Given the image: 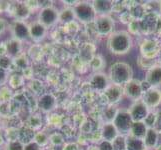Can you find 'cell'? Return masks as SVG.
<instances>
[{
	"label": "cell",
	"mask_w": 161,
	"mask_h": 150,
	"mask_svg": "<svg viewBox=\"0 0 161 150\" xmlns=\"http://www.w3.org/2000/svg\"><path fill=\"white\" fill-rule=\"evenodd\" d=\"M132 36L128 31H115L109 35L107 40V48L115 55H124L129 52L132 47Z\"/></svg>",
	"instance_id": "6da1fadb"
},
{
	"label": "cell",
	"mask_w": 161,
	"mask_h": 150,
	"mask_svg": "<svg viewBox=\"0 0 161 150\" xmlns=\"http://www.w3.org/2000/svg\"><path fill=\"white\" fill-rule=\"evenodd\" d=\"M108 77L112 84L124 86L133 79V69L128 63L117 61L110 66Z\"/></svg>",
	"instance_id": "7a4b0ae2"
},
{
	"label": "cell",
	"mask_w": 161,
	"mask_h": 150,
	"mask_svg": "<svg viewBox=\"0 0 161 150\" xmlns=\"http://www.w3.org/2000/svg\"><path fill=\"white\" fill-rule=\"evenodd\" d=\"M75 18L82 23H89L96 19L97 15L93 9L92 3L86 1H79L73 7Z\"/></svg>",
	"instance_id": "3957f363"
},
{
	"label": "cell",
	"mask_w": 161,
	"mask_h": 150,
	"mask_svg": "<svg viewBox=\"0 0 161 150\" xmlns=\"http://www.w3.org/2000/svg\"><path fill=\"white\" fill-rule=\"evenodd\" d=\"M113 124L117 128L120 135H129L133 121L128 110H119L113 121Z\"/></svg>",
	"instance_id": "277c9868"
},
{
	"label": "cell",
	"mask_w": 161,
	"mask_h": 150,
	"mask_svg": "<svg viewBox=\"0 0 161 150\" xmlns=\"http://www.w3.org/2000/svg\"><path fill=\"white\" fill-rule=\"evenodd\" d=\"M9 29L11 32V37L15 38L21 42L30 39L29 37V24L26 21L13 20L10 24Z\"/></svg>",
	"instance_id": "5b68a950"
},
{
	"label": "cell",
	"mask_w": 161,
	"mask_h": 150,
	"mask_svg": "<svg viewBox=\"0 0 161 150\" xmlns=\"http://www.w3.org/2000/svg\"><path fill=\"white\" fill-rule=\"evenodd\" d=\"M38 21L47 28L55 25L59 21V11L53 6H49L40 9L38 13Z\"/></svg>",
	"instance_id": "8992f818"
},
{
	"label": "cell",
	"mask_w": 161,
	"mask_h": 150,
	"mask_svg": "<svg viewBox=\"0 0 161 150\" xmlns=\"http://www.w3.org/2000/svg\"><path fill=\"white\" fill-rule=\"evenodd\" d=\"M94 25H95V30L98 35L100 36H108L113 33L114 29V20L107 16H97L94 20Z\"/></svg>",
	"instance_id": "52a82bcc"
},
{
	"label": "cell",
	"mask_w": 161,
	"mask_h": 150,
	"mask_svg": "<svg viewBox=\"0 0 161 150\" xmlns=\"http://www.w3.org/2000/svg\"><path fill=\"white\" fill-rule=\"evenodd\" d=\"M9 14L14 20L26 21L30 17L31 10L26 5L25 1H17L11 3L9 8Z\"/></svg>",
	"instance_id": "ba28073f"
},
{
	"label": "cell",
	"mask_w": 161,
	"mask_h": 150,
	"mask_svg": "<svg viewBox=\"0 0 161 150\" xmlns=\"http://www.w3.org/2000/svg\"><path fill=\"white\" fill-rule=\"evenodd\" d=\"M124 95L123 86L110 83V85L102 92V96L105 98V102L109 105H116Z\"/></svg>",
	"instance_id": "9c48e42d"
},
{
	"label": "cell",
	"mask_w": 161,
	"mask_h": 150,
	"mask_svg": "<svg viewBox=\"0 0 161 150\" xmlns=\"http://www.w3.org/2000/svg\"><path fill=\"white\" fill-rule=\"evenodd\" d=\"M123 89H124V95L127 98L133 100L134 102L138 101V100H141L143 95V89H142V83L140 80L133 78L123 86Z\"/></svg>",
	"instance_id": "30bf717a"
},
{
	"label": "cell",
	"mask_w": 161,
	"mask_h": 150,
	"mask_svg": "<svg viewBox=\"0 0 161 150\" xmlns=\"http://www.w3.org/2000/svg\"><path fill=\"white\" fill-rule=\"evenodd\" d=\"M150 111L151 110L142 102V100H138V101L133 102V104L128 109V112L133 122L144 121V119L146 118V116Z\"/></svg>",
	"instance_id": "8fae6325"
},
{
	"label": "cell",
	"mask_w": 161,
	"mask_h": 150,
	"mask_svg": "<svg viewBox=\"0 0 161 150\" xmlns=\"http://www.w3.org/2000/svg\"><path fill=\"white\" fill-rule=\"evenodd\" d=\"M141 100L150 110L156 108L161 104V90L158 88L151 87L150 89L143 93Z\"/></svg>",
	"instance_id": "7c38bea8"
},
{
	"label": "cell",
	"mask_w": 161,
	"mask_h": 150,
	"mask_svg": "<svg viewBox=\"0 0 161 150\" xmlns=\"http://www.w3.org/2000/svg\"><path fill=\"white\" fill-rule=\"evenodd\" d=\"M37 106L42 112L50 113L57 106V99L52 93H43L37 100Z\"/></svg>",
	"instance_id": "4fadbf2b"
},
{
	"label": "cell",
	"mask_w": 161,
	"mask_h": 150,
	"mask_svg": "<svg viewBox=\"0 0 161 150\" xmlns=\"http://www.w3.org/2000/svg\"><path fill=\"white\" fill-rule=\"evenodd\" d=\"M28 24H29V37L31 40L39 42L45 38L48 30L46 26H44L38 20L30 22Z\"/></svg>",
	"instance_id": "5bb4252c"
},
{
	"label": "cell",
	"mask_w": 161,
	"mask_h": 150,
	"mask_svg": "<svg viewBox=\"0 0 161 150\" xmlns=\"http://www.w3.org/2000/svg\"><path fill=\"white\" fill-rule=\"evenodd\" d=\"M89 84L95 91L102 93L110 85V80L108 75L101 72H95L91 77Z\"/></svg>",
	"instance_id": "9a60e30c"
},
{
	"label": "cell",
	"mask_w": 161,
	"mask_h": 150,
	"mask_svg": "<svg viewBox=\"0 0 161 150\" xmlns=\"http://www.w3.org/2000/svg\"><path fill=\"white\" fill-rule=\"evenodd\" d=\"M140 51L141 56L149 59H155V57L159 54L158 43L153 39L144 40L140 45Z\"/></svg>",
	"instance_id": "2e32d148"
},
{
	"label": "cell",
	"mask_w": 161,
	"mask_h": 150,
	"mask_svg": "<svg viewBox=\"0 0 161 150\" xmlns=\"http://www.w3.org/2000/svg\"><path fill=\"white\" fill-rule=\"evenodd\" d=\"M92 6L97 16H107L113 11L114 4L110 0H94Z\"/></svg>",
	"instance_id": "e0dca14e"
},
{
	"label": "cell",
	"mask_w": 161,
	"mask_h": 150,
	"mask_svg": "<svg viewBox=\"0 0 161 150\" xmlns=\"http://www.w3.org/2000/svg\"><path fill=\"white\" fill-rule=\"evenodd\" d=\"M100 132H101L102 140L108 142L114 141L120 135L117 128L113 124V122H106V123H104L101 127Z\"/></svg>",
	"instance_id": "ac0fdd59"
},
{
	"label": "cell",
	"mask_w": 161,
	"mask_h": 150,
	"mask_svg": "<svg viewBox=\"0 0 161 150\" xmlns=\"http://www.w3.org/2000/svg\"><path fill=\"white\" fill-rule=\"evenodd\" d=\"M145 81H147L151 87L158 88L161 86V65H155L146 72Z\"/></svg>",
	"instance_id": "d6986e66"
},
{
	"label": "cell",
	"mask_w": 161,
	"mask_h": 150,
	"mask_svg": "<svg viewBox=\"0 0 161 150\" xmlns=\"http://www.w3.org/2000/svg\"><path fill=\"white\" fill-rule=\"evenodd\" d=\"M6 45H7V56H9L10 58L14 59L22 54L23 46H22L21 41L11 37L6 41Z\"/></svg>",
	"instance_id": "ffe728a7"
},
{
	"label": "cell",
	"mask_w": 161,
	"mask_h": 150,
	"mask_svg": "<svg viewBox=\"0 0 161 150\" xmlns=\"http://www.w3.org/2000/svg\"><path fill=\"white\" fill-rule=\"evenodd\" d=\"M159 133L154 128H148L145 137L143 138L146 149H155L158 145Z\"/></svg>",
	"instance_id": "44dd1931"
},
{
	"label": "cell",
	"mask_w": 161,
	"mask_h": 150,
	"mask_svg": "<svg viewBox=\"0 0 161 150\" xmlns=\"http://www.w3.org/2000/svg\"><path fill=\"white\" fill-rule=\"evenodd\" d=\"M25 78L23 75L21 74V72H11L8 80V86L12 90H17L20 89L21 87H23L25 85Z\"/></svg>",
	"instance_id": "7402d4cb"
},
{
	"label": "cell",
	"mask_w": 161,
	"mask_h": 150,
	"mask_svg": "<svg viewBox=\"0 0 161 150\" xmlns=\"http://www.w3.org/2000/svg\"><path fill=\"white\" fill-rule=\"evenodd\" d=\"M147 130H148V127L145 125V123H144L143 121L133 122L129 135H131L133 137H136V138H139V139H143L146 135Z\"/></svg>",
	"instance_id": "603a6c76"
},
{
	"label": "cell",
	"mask_w": 161,
	"mask_h": 150,
	"mask_svg": "<svg viewBox=\"0 0 161 150\" xmlns=\"http://www.w3.org/2000/svg\"><path fill=\"white\" fill-rule=\"evenodd\" d=\"M126 150H146L143 139L133 137L131 135L126 136Z\"/></svg>",
	"instance_id": "cb8c5ba5"
},
{
	"label": "cell",
	"mask_w": 161,
	"mask_h": 150,
	"mask_svg": "<svg viewBox=\"0 0 161 150\" xmlns=\"http://www.w3.org/2000/svg\"><path fill=\"white\" fill-rule=\"evenodd\" d=\"M34 135H35V131L30 129L29 127L25 126L22 127V128H19V140L22 141L24 144L33 141Z\"/></svg>",
	"instance_id": "d4e9b609"
},
{
	"label": "cell",
	"mask_w": 161,
	"mask_h": 150,
	"mask_svg": "<svg viewBox=\"0 0 161 150\" xmlns=\"http://www.w3.org/2000/svg\"><path fill=\"white\" fill-rule=\"evenodd\" d=\"M75 18V13L73 8L68 7L65 8L62 11H59V21L63 22L65 24H68L70 22H73Z\"/></svg>",
	"instance_id": "484cf974"
},
{
	"label": "cell",
	"mask_w": 161,
	"mask_h": 150,
	"mask_svg": "<svg viewBox=\"0 0 161 150\" xmlns=\"http://www.w3.org/2000/svg\"><path fill=\"white\" fill-rule=\"evenodd\" d=\"M33 141H35L38 145L42 148L46 147L49 144V134L46 133L45 131H41V130L37 131V132H35Z\"/></svg>",
	"instance_id": "4316f807"
},
{
	"label": "cell",
	"mask_w": 161,
	"mask_h": 150,
	"mask_svg": "<svg viewBox=\"0 0 161 150\" xmlns=\"http://www.w3.org/2000/svg\"><path fill=\"white\" fill-rule=\"evenodd\" d=\"M14 97V91L8 85L0 87V102H11Z\"/></svg>",
	"instance_id": "83f0119b"
},
{
	"label": "cell",
	"mask_w": 161,
	"mask_h": 150,
	"mask_svg": "<svg viewBox=\"0 0 161 150\" xmlns=\"http://www.w3.org/2000/svg\"><path fill=\"white\" fill-rule=\"evenodd\" d=\"M27 127H29L30 129L33 131H39V129L42 127V118L41 116L37 115V114H33L28 118V125Z\"/></svg>",
	"instance_id": "f1b7e54d"
},
{
	"label": "cell",
	"mask_w": 161,
	"mask_h": 150,
	"mask_svg": "<svg viewBox=\"0 0 161 150\" xmlns=\"http://www.w3.org/2000/svg\"><path fill=\"white\" fill-rule=\"evenodd\" d=\"M49 144H51L52 146H61L65 144V138L62 133L60 132H53L49 134Z\"/></svg>",
	"instance_id": "f546056e"
},
{
	"label": "cell",
	"mask_w": 161,
	"mask_h": 150,
	"mask_svg": "<svg viewBox=\"0 0 161 150\" xmlns=\"http://www.w3.org/2000/svg\"><path fill=\"white\" fill-rule=\"evenodd\" d=\"M118 109L116 108V105H109L107 108H105L104 110V120H105V123L106 122H113L116 115L118 113Z\"/></svg>",
	"instance_id": "4dcf8cb0"
},
{
	"label": "cell",
	"mask_w": 161,
	"mask_h": 150,
	"mask_svg": "<svg viewBox=\"0 0 161 150\" xmlns=\"http://www.w3.org/2000/svg\"><path fill=\"white\" fill-rule=\"evenodd\" d=\"M13 66H15L16 68H18L20 71L24 70L25 68L29 67V61L25 55L22 53L19 56L13 59Z\"/></svg>",
	"instance_id": "1f68e13d"
},
{
	"label": "cell",
	"mask_w": 161,
	"mask_h": 150,
	"mask_svg": "<svg viewBox=\"0 0 161 150\" xmlns=\"http://www.w3.org/2000/svg\"><path fill=\"white\" fill-rule=\"evenodd\" d=\"M4 134L7 142L19 140V128H16V127H8L4 129Z\"/></svg>",
	"instance_id": "d6a6232c"
},
{
	"label": "cell",
	"mask_w": 161,
	"mask_h": 150,
	"mask_svg": "<svg viewBox=\"0 0 161 150\" xmlns=\"http://www.w3.org/2000/svg\"><path fill=\"white\" fill-rule=\"evenodd\" d=\"M90 66L94 71L98 72L104 66L103 58L100 56V55H95V56H93L90 60Z\"/></svg>",
	"instance_id": "836d02e7"
},
{
	"label": "cell",
	"mask_w": 161,
	"mask_h": 150,
	"mask_svg": "<svg viewBox=\"0 0 161 150\" xmlns=\"http://www.w3.org/2000/svg\"><path fill=\"white\" fill-rule=\"evenodd\" d=\"M114 150H126V136L119 135L114 141H112Z\"/></svg>",
	"instance_id": "e575fe53"
},
{
	"label": "cell",
	"mask_w": 161,
	"mask_h": 150,
	"mask_svg": "<svg viewBox=\"0 0 161 150\" xmlns=\"http://www.w3.org/2000/svg\"><path fill=\"white\" fill-rule=\"evenodd\" d=\"M25 144L20 141V140H16V141H11L7 142L5 144V146L2 148V150H24Z\"/></svg>",
	"instance_id": "d590c367"
},
{
	"label": "cell",
	"mask_w": 161,
	"mask_h": 150,
	"mask_svg": "<svg viewBox=\"0 0 161 150\" xmlns=\"http://www.w3.org/2000/svg\"><path fill=\"white\" fill-rule=\"evenodd\" d=\"M13 66V59L9 56H2L0 57V68L5 70H11V67Z\"/></svg>",
	"instance_id": "8d00e7d4"
},
{
	"label": "cell",
	"mask_w": 161,
	"mask_h": 150,
	"mask_svg": "<svg viewBox=\"0 0 161 150\" xmlns=\"http://www.w3.org/2000/svg\"><path fill=\"white\" fill-rule=\"evenodd\" d=\"M139 65H140L141 68L147 69V71H148L149 69L154 67L156 64H155V59H149V58H145V57L141 56L140 61H139Z\"/></svg>",
	"instance_id": "74e56055"
},
{
	"label": "cell",
	"mask_w": 161,
	"mask_h": 150,
	"mask_svg": "<svg viewBox=\"0 0 161 150\" xmlns=\"http://www.w3.org/2000/svg\"><path fill=\"white\" fill-rule=\"evenodd\" d=\"M11 113L10 102H0V117H8Z\"/></svg>",
	"instance_id": "f35d334b"
},
{
	"label": "cell",
	"mask_w": 161,
	"mask_h": 150,
	"mask_svg": "<svg viewBox=\"0 0 161 150\" xmlns=\"http://www.w3.org/2000/svg\"><path fill=\"white\" fill-rule=\"evenodd\" d=\"M155 121H156V112H153V111H150L148 113V115L146 116V118L144 119V123L148 127V128H154L155 125Z\"/></svg>",
	"instance_id": "ab89813d"
},
{
	"label": "cell",
	"mask_w": 161,
	"mask_h": 150,
	"mask_svg": "<svg viewBox=\"0 0 161 150\" xmlns=\"http://www.w3.org/2000/svg\"><path fill=\"white\" fill-rule=\"evenodd\" d=\"M9 76H10V71L0 68V87L8 84Z\"/></svg>",
	"instance_id": "60d3db41"
},
{
	"label": "cell",
	"mask_w": 161,
	"mask_h": 150,
	"mask_svg": "<svg viewBox=\"0 0 161 150\" xmlns=\"http://www.w3.org/2000/svg\"><path fill=\"white\" fill-rule=\"evenodd\" d=\"M154 129L156 130L159 134L161 133V110H158L156 112V121H155Z\"/></svg>",
	"instance_id": "b9f144b4"
},
{
	"label": "cell",
	"mask_w": 161,
	"mask_h": 150,
	"mask_svg": "<svg viewBox=\"0 0 161 150\" xmlns=\"http://www.w3.org/2000/svg\"><path fill=\"white\" fill-rule=\"evenodd\" d=\"M24 150H43V148L38 145V144L35 141H31L29 143L25 144Z\"/></svg>",
	"instance_id": "7bdbcfd3"
},
{
	"label": "cell",
	"mask_w": 161,
	"mask_h": 150,
	"mask_svg": "<svg viewBox=\"0 0 161 150\" xmlns=\"http://www.w3.org/2000/svg\"><path fill=\"white\" fill-rule=\"evenodd\" d=\"M21 74L23 75V77L25 78V80H29V79H32L33 78V70L32 68L30 67H27L25 68L24 70L21 71Z\"/></svg>",
	"instance_id": "ee69618b"
},
{
	"label": "cell",
	"mask_w": 161,
	"mask_h": 150,
	"mask_svg": "<svg viewBox=\"0 0 161 150\" xmlns=\"http://www.w3.org/2000/svg\"><path fill=\"white\" fill-rule=\"evenodd\" d=\"M99 149L100 150H114L112 146V142H108V141H104L102 140L99 143Z\"/></svg>",
	"instance_id": "f6af8a7d"
},
{
	"label": "cell",
	"mask_w": 161,
	"mask_h": 150,
	"mask_svg": "<svg viewBox=\"0 0 161 150\" xmlns=\"http://www.w3.org/2000/svg\"><path fill=\"white\" fill-rule=\"evenodd\" d=\"M8 28V22L4 18L0 17V36L3 35Z\"/></svg>",
	"instance_id": "bcb514c9"
},
{
	"label": "cell",
	"mask_w": 161,
	"mask_h": 150,
	"mask_svg": "<svg viewBox=\"0 0 161 150\" xmlns=\"http://www.w3.org/2000/svg\"><path fill=\"white\" fill-rule=\"evenodd\" d=\"M2 56H7L6 41H1V42H0V57H2Z\"/></svg>",
	"instance_id": "7dc6e473"
},
{
	"label": "cell",
	"mask_w": 161,
	"mask_h": 150,
	"mask_svg": "<svg viewBox=\"0 0 161 150\" xmlns=\"http://www.w3.org/2000/svg\"><path fill=\"white\" fill-rule=\"evenodd\" d=\"M62 150H78V145H77L76 143H73V142L65 143L63 145Z\"/></svg>",
	"instance_id": "c3c4849f"
},
{
	"label": "cell",
	"mask_w": 161,
	"mask_h": 150,
	"mask_svg": "<svg viewBox=\"0 0 161 150\" xmlns=\"http://www.w3.org/2000/svg\"><path fill=\"white\" fill-rule=\"evenodd\" d=\"M60 122H61V118L59 115L53 114L50 116V124H52L53 126H57V124H60Z\"/></svg>",
	"instance_id": "681fc988"
},
{
	"label": "cell",
	"mask_w": 161,
	"mask_h": 150,
	"mask_svg": "<svg viewBox=\"0 0 161 150\" xmlns=\"http://www.w3.org/2000/svg\"><path fill=\"white\" fill-rule=\"evenodd\" d=\"M6 143H7V141H6V138H5L4 130L1 129V130H0V149H2Z\"/></svg>",
	"instance_id": "f907efd6"
},
{
	"label": "cell",
	"mask_w": 161,
	"mask_h": 150,
	"mask_svg": "<svg viewBox=\"0 0 161 150\" xmlns=\"http://www.w3.org/2000/svg\"><path fill=\"white\" fill-rule=\"evenodd\" d=\"M86 150H100V149H99V146H97V145H94V144H93V145L88 146Z\"/></svg>",
	"instance_id": "816d5d0a"
},
{
	"label": "cell",
	"mask_w": 161,
	"mask_h": 150,
	"mask_svg": "<svg viewBox=\"0 0 161 150\" xmlns=\"http://www.w3.org/2000/svg\"><path fill=\"white\" fill-rule=\"evenodd\" d=\"M155 150H161V144H158L156 148H155Z\"/></svg>",
	"instance_id": "f5cc1de1"
},
{
	"label": "cell",
	"mask_w": 161,
	"mask_h": 150,
	"mask_svg": "<svg viewBox=\"0 0 161 150\" xmlns=\"http://www.w3.org/2000/svg\"><path fill=\"white\" fill-rule=\"evenodd\" d=\"M1 122H2V121H1V117H0V130L2 129V123H1Z\"/></svg>",
	"instance_id": "db71d44e"
},
{
	"label": "cell",
	"mask_w": 161,
	"mask_h": 150,
	"mask_svg": "<svg viewBox=\"0 0 161 150\" xmlns=\"http://www.w3.org/2000/svg\"><path fill=\"white\" fill-rule=\"evenodd\" d=\"M160 13H161V4H160Z\"/></svg>",
	"instance_id": "11a10c76"
},
{
	"label": "cell",
	"mask_w": 161,
	"mask_h": 150,
	"mask_svg": "<svg viewBox=\"0 0 161 150\" xmlns=\"http://www.w3.org/2000/svg\"><path fill=\"white\" fill-rule=\"evenodd\" d=\"M0 150H2V149H0Z\"/></svg>",
	"instance_id": "9f6ffc18"
},
{
	"label": "cell",
	"mask_w": 161,
	"mask_h": 150,
	"mask_svg": "<svg viewBox=\"0 0 161 150\" xmlns=\"http://www.w3.org/2000/svg\"><path fill=\"white\" fill-rule=\"evenodd\" d=\"M160 59H161V57H160Z\"/></svg>",
	"instance_id": "6f0895ef"
}]
</instances>
